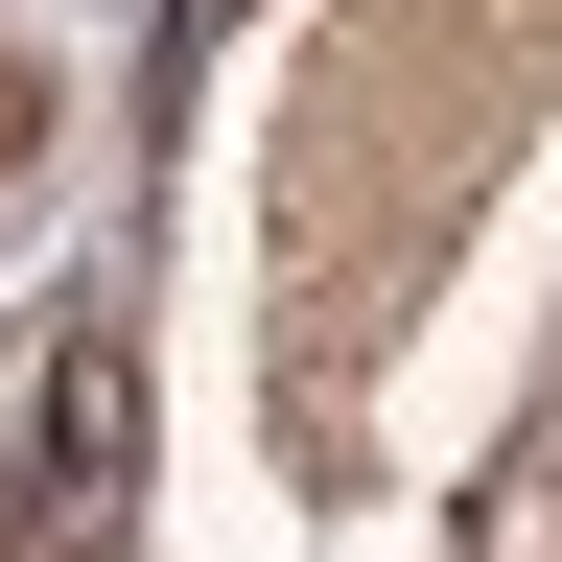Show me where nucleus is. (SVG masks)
<instances>
[{
    "mask_svg": "<svg viewBox=\"0 0 562 562\" xmlns=\"http://www.w3.org/2000/svg\"><path fill=\"white\" fill-rule=\"evenodd\" d=\"M0 165H24V70H0Z\"/></svg>",
    "mask_w": 562,
    "mask_h": 562,
    "instance_id": "f257e3e1",
    "label": "nucleus"
}]
</instances>
